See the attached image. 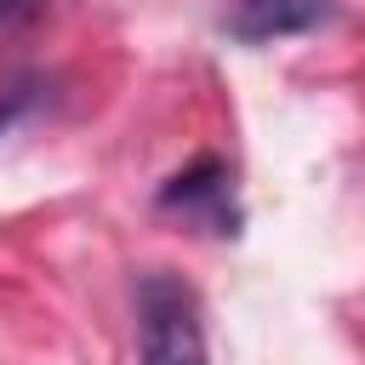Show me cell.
I'll list each match as a JSON object with an SVG mask.
<instances>
[{
    "label": "cell",
    "mask_w": 365,
    "mask_h": 365,
    "mask_svg": "<svg viewBox=\"0 0 365 365\" xmlns=\"http://www.w3.org/2000/svg\"><path fill=\"white\" fill-rule=\"evenodd\" d=\"M160 211H182L205 222L211 234H240V205H234V171L217 154H200L188 171H177L160 188Z\"/></svg>",
    "instance_id": "2"
},
{
    "label": "cell",
    "mask_w": 365,
    "mask_h": 365,
    "mask_svg": "<svg viewBox=\"0 0 365 365\" xmlns=\"http://www.w3.org/2000/svg\"><path fill=\"white\" fill-rule=\"evenodd\" d=\"M17 11H29V0H0V23H6V17H17Z\"/></svg>",
    "instance_id": "5"
},
{
    "label": "cell",
    "mask_w": 365,
    "mask_h": 365,
    "mask_svg": "<svg viewBox=\"0 0 365 365\" xmlns=\"http://www.w3.org/2000/svg\"><path fill=\"white\" fill-rule=\"evenodd\" d=\"M23 103H29V97H23V91H6V97H0V137H6V131H11V120H17V114H23Z\"/></svg>",
    "instance_id": "4"
},
{
    "label": "cell",
    "mask_w": 365,
    "mask_h": 365,
    "mask_svg": "<svg viewBox=\"0 0 365 365\" xmlns=\"http://www.w3.org/2000/svg\"><path fill=\"white\" fill-rule=\"evenodd\" d=\"M137 365H205V314L182 274L137 279Z\"/></svg>",
    "instance_id": "1"
},
{
    "label": "cell",
    "mask_w": 365,
    "mask_h": 365,
    "mask_svg": "<svg viewBox=\"0 0 365 365\" xmlns=\"http://www.w3.org/2000/svg\"><path fill=\"white\" fill-rule=\"evenodd\" d=\"M331 17V0H228L222 29L240 46H268V40H291L308 34Z\"/></svg>",
    "instance_id": "3"
}]
</instances>
